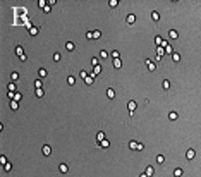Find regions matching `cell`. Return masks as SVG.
I'll return each mask as SVG.
<instances>
[{
	"label": "cell",
	"instance_id": "6da1fadb",
	"mask_svg": "<svg viewBox=\"0 0 201 177\" xmlns=\"http://www.w3.org/2000/svg\"><path fill=\"white\" fill-rule=\"evenodd\" d=\"M9 98H10V101H17V103H19L21 98H22V95H21L19 91H16V93H9Z\"/></svg>",
	"mask_w": 201,
	"mask_h": 177
},
{
	"label": "cell",
	"instance_id": "7a4b0ae2",
	"mask_svg": "<svg viewBox=\"0 0 201 177\" xmlns=\"http://www.w3.org/2000/svg\"><path fill=\"white\" fill-rule=\"evenodd\" d=\"M155 43H156L158 47H162V48H165V47L169 45V43H167V41H165L162 36H155Z\"/></svg>",
	"mask_w": 201,
	"mask_h": 177
},
{
	"label": "cell",
	"instance_id": "3957f363",
	"mask_svg": "<svg viewBox=\"0 0 201 177\" xmlns=\"http://www.w3.org/2000/svg\"><path fill=\"white\" fill-rule=\"evenodd\" d=\"M125 22H127L129 26H132L134 22H136V16H134V14H129V16L125 17Z\"/></svg>",
	"mask_w": 201,
	"mask_h": 177
},
{
	"label": "cell",
	"instance_id": "277c9868",
	"mask_svg": "<svg viewBox=\"0 0 201 177\" xmlns=\"http://www.w3.org/2000/svg\"><path fill=\"white\" fill-rule=\"evenodd\" d=\"M58 172H60V174H67V172H69V165H67V163H60V165H58Z\"/></svg>",
	"mask_w": 201,
	"mask_h": 177
},
{
	"label": "cell",
	"instance_id": "5b68a950",
	"mask_svg": "<svg viewBox=\"0 0 201 177\" xmlns=\"http://www.w3.org/2000/svg\"><path fill=\"white\" fill-rule=\"evenodd\" d=\"M127 108H129V112H131V114H132L134 110H136V108H138V103H136V101H134V100H131V101H129V103H127Z\"/></svg>",
	"mask_w": 201,
	"mask_h": 177
},
{
	"label": "cell",
	"instance_id": "8992f818",
	"mask_svg": "<svg viewBox=\"0 0 201 177\" xmlns=\"http://www.w3.org/2000/svg\"><path fill=\"white\" fill-rule=\"evenodd\" d=\"M105 138H107V136H105V132H103V131L96 132V145H98V143H102V141H103Z\"/></svg>",
	"mask_w": 201,
	"mask_h": 177
},
{
	"label": "cell",
	"instance_id": "52a82bcc",
	"mask_svg": "<svg viewBox=\"0 0 201 177\" xmlns=\"http://www.w3.org/2000/svg\"><path fill=\"white\" fill-rule=\"evenodd\" d=\"M169 38H170V40H177V38H179V31H177V29H170V31H169Z\"/></svg>",
	"mask_w": 201,
	"mask_h": 177
},
{
	"label": "cell",
	"instance_id": "ba28073f",
	"mask_svg": "<svg viewBox=\"0 0 201 177\" xmlns=\"http://www.w3.org/2000/svg\"><path fill=\"white\" fill-rule=\"evenodd\" d=\"M38 76H40V79H45L48 76V70L45 67H41V69H38Z\"/></svg>",
	"mask_w": 201,
	"mask_h": 177
},
{
	"label": "cell",
	"instance_id": "9c48e42d",
	"mask_svg": "<svg viewBox=\"0 0 201 177\" xmlns=\"http://www.w3.org/2000/svg\"><path fill=\"white\" fill-rule=\"evenodd\" d=\"M41 151H43V155H45V157H50V155H52V148L48 146V145H45V146L41 148Z\"/></svg>",
	"mask_w": 201,
	"mask_h": 177
},
{
	"label": "cell",
	"instance_id": "30bf717a",
	"mask_svg": "<svg viewBox=\"0 0 201 177\" xmlns=\"http://www.w3.org/2000/svg\"><path fill=\"white\" fill-rule=\"evenodd\" d=\"M196 157V151H194V150H187V151H186V158H187V160H192V158Z\"/></svg>",
	"mask_w": 201,
	"mask_h": 177
},
{
	"label": "cell",
	"instance_id": "8fae6325",
	"mask_svg": "<svg viewBox=\"0 0 201 177\" xmlns=\"http://www.w3.org/2000/svg\"><path fill=\"white\" fill-rule=\"evenodd\" d=\"M100 72H102V67H100V65H95V67H93V70H91V76H93V78H96Z\"/></svg>",
	"mask_w": 201,
	"mask_h": 177
},
{
	"label": "cell",
	"instance_id": "7c38bea8",
	"mask_svg": "<svg viewBox=\"0 0 201 177\" xmlns=\"http://www.w3.org/2000/svg\"><path fill=\"white\" fill-rule=\"evenodd\" d=\"M177 119H179V114H177V112H174V110H172V112H169V120H172V122H174V120H177Z\"/></svg>",
	"mask_w": 201,
	"mask_h": 177
},
{
	"label": "cell",
	"instance_id": "4fadbf2b",
	"mask_svg": "<svg viewBox=\"0 0 201 177\" xmlns=\"http://www.w3.org/2000/svg\"><path fill=\"white\" fill-rule=\"evenodd\" d=\"M107 98H108V100H114V98H115V91H114L112 88L107 89Z\"/></svg>",
	"mask_w": 201,
	"mask_h": 177
},
{
	"label": "cell",
	"instance_id": "5bb4252c",
	"mask_svg": "<svg viewBox=\"0 0 201 177\" xmlns=\"http://www.w3.org/2000/svg\"><path fill=\"white\" fill-rule=\"evenodd\" d=\"M96 146H100V148H108V146H110V141H108V139L105 138L103 141H102V143H98Z\"/></svg>",
	"mask_w": 201,
	"mask_h": 177
},
{
	"label": "cell",
	"instance_id": "9a60e30c",
	"mask_svg": "<svg viewBox=\"0 0 201 177\" xmlns=\"http://www.w3.org/2000/svg\"><path fill=\"white\" fill-rule=\"evenodd\" d=\"M146 65H148V69L151 70V72H153V70L156 69V65H155V62H151V60H150V59L146 60Z\"/></svg>",
	"mask_w": 201,
	"mask_h": 177
},
{
	"label": "cell",
	"instance_id": "2e32d148",
	"mask_svg": "<svg viewBox=\"0 0 201 177\" xmlns=\"http://www.w3.org/2000/svg\"><path fill=\"white\" fill-rule=\"evenodd\" d=\"M144 174H146L148 177H151V175L155 174V168L151 167V165H150V167H146V170H144Z\"/></svg>",
	"mask_w": 201,
	"mask_h": 177
},
{
	"label": "cell",
	"instance_id": "e0dca14e",
	"mask_svg": "<svg viewBox=\"0 0 201 177\" xmlns=\"http://www.w3.org/2000/svg\"><path fill=\"white\" fill-rule=\"evenodd\" d=\"M182 174H184V170H182L181 167H177L174 170V177H182Z\"/></svg>",
	"mask_w": 201,
	"mask_h": 177
},
{
	"label": "cell",
	"instance_id": "ac0fdd59",
	"mask_svg": "<svg viewBox=\"0 0 201 177\" xmlns=\"http://www.w3.org/2000/svg\"><path fill=\"white\" fill-rule=\"evenodd\" d=\"M114 67L115 69H120V67H122V60L120 59H114Z\"/></svg>",
	"mask_w": 201,
	"mask_h": 177
},
{
	"label": "cell",
	"instance_id": "d6986e66",
	"mask_svg": "<svg viewBox=\"0 0 201 177\" xmlns=\"http://www.w3.org/2000/svg\"><path fill=\"white\" fill-rule=\"evenodd\" d=\"M84 83H86L88 86H91V84H93V83H95V78H93V76H91V74H89V76H88V78L84 79Z\"/></svg>",
	"mask_w": 201,
	"mask_h": 177
},
{
	"label": "cell",
	"instance_id": "ffe728a7",
	"mask_svg": "<svg viewBox=\"0 0 201 177\" xmlns=\"http://www.w3.org/2000/svg\"><path fill=\"white\" fill-rule=\"evenodd\" d=\"M151 19H153L155 22H158V21H160V14H158L156 10H153V12H151Z\"/></svg>",
	"mask_w": 201,
	"mask_h": 177
},
{
	"label": "cell",
	"instance_id": "44dd1931",
	"mask_svg": "<svg viewBox=\"0 0 201 177\" xmlns=\"http://www.w3.org/2000/svg\"><path fill=\"white\" fill-rule=\"evenodd\" d=\"M65 48L69 50V52H72V50L76 48V45H74V43H72V41H67V43H65Z\"/></svg>",
	"mask_w": 201,
	"mask_h": 177
},
{
	"label": "cell",
	"instance_id": "7402d4cb",
	"mask_svg": "<svg viewBox=\"0 0 201 177\" xmlns=\"http://www.w3.org/2000/svg\"><path fill=\"white\" fill-rule=\"evenodd\" d=\"M162 88L163 89H169V88H170V81H169V79H163V81H162Z\"/></svg>",
	"mask_w": 201,
	"mask_h": 177
},
{
	"label": "cell",
	"instance_id": "603a6c76",
	"mask_svg": "<svg viewBox=\"0 0 201 177\" xmlns=\"http://www.w3.org/2000/svg\"><path fill=\"white\" fill-rule=\"evenodd\" d=\"M156 163L163 165V163H165V157H163V155H156Z\"/></svg>",
	"mask_w": 201,
	"mask_h": 177
},
{
	"label": "cell",
	"instance_id": "cb8c5ba5",
	"mask_svg": "<svg viewBox=\"0 0 201 177\" xmlns=\"http://www.w3.org/2000/svg\"><path fill=\"white\" fill-rule=\"evenodd\" d=\"M35 93H36V96H38V98H43V96H45V91H43V88L36 89V91H35Z\"/></svg>",
	"mask_w": 201,
	"mask_h": 177
},
{
	"label": "cell",
	"instance_id": "d4e9b609",
	"mask_svg": "<svg viewBox=\"0 0 201 177\" xmlns=\"http://www.w3.org/2000/svg\"><path fill=\"white\" fill-rule=\"evenodd\" d=\"M35 88H36V89L43 88V81H41V79H36V81H35Z\"/></svg>",
	"mask_w": 201,
	"mask_h": 177
},
{
	"label": "cell",
	"instance_id": "484cf974",
	"mask_svg": "<svg viewBox=\"0 0 201 177\" xmlns=\"http://www.w3.org/2000/svg\"><path fill=\"white\" fill-rule=\"evenodd\" d=\"M172 60L174 62H181V53H175V52H174L172 53Z\"/></svg>",
	"mask_w": 201,
	"mask_h": 177
},
{
	"label": "cell",
	"instance_id": "4316f807",
	"mask_svg": "<svg viewBox=\"0 0 201 177\" xmlns=\"http://www.w3.org/2000/svg\"><path fill=\"white\" fill-rule=\"evenodd\" d=\"M9 93H16V83H9Z\"/></svg>",
	"mask_w": 201,
	"mask_h": 177
},
{
	"label": "cell",
	"instance_id": "83f0119b",
	"mask_svg": "<svg viewBox=\"0 0 201 177\" xmlns=\"http://www.w3.org/2000/svg\"><path fill=\"white\" fill-rule=\"evenodd\" d=\"M14 12H16L17 16H21V17H24V12H26V9H14Z\"/></svg>",
	"mask_w": 201,
	"mask_h": 177
},
{
	"label": "cell",
	"instance_id": "f1b7e54d",
	"mask_svg": "<svg viewBox=\"0 0 201 177\" xmlns=\"http://www.w3.org/2000/svg\"><path fill=\"white\" fill-rule=\"evenodd\" d=\"M117 5H119V0H110L108 2V7H112V9H115Z\"/></svg>",
	"mask_w": 201,
	"mask_h": 177
},
{
	"label": "cell",
	"instance_id": "f546056e",
	"mask_svg": "<svg viewBox=\"0 0 201 177\" xmlns=\"http://www.w3.org/2000/svg\"><path fill=\"white\" fill-rule=\"evenodd\" d=\"M29 34H31V36H36V34H38V28H36V26H33V28L29 29Z\"/></svg>",
	"mask_w": 201,
	"mask_h": 177
},
{
	"label": "cell",
	"instance_id": "4dcf8cb0",
	"mask_svg": "<svg viewBox=\"0 0 201 177\" xmlns=\"http://www.w3.org/2000/svg\"><path fill=\"white\" fill-rule=\"evenodd\" d=\"M10 79H12V81H14V83H16V81H17V79H19V72H16V70H14V72H12V74H10Z\"/></svg>",
	"mask_w": 201,
	"mask_h": 177
},
{
	"label": "cell",
	"instance_id": "1f68e13d",
	"mask_svg": "<svg viewBox=\"0 0 201 177\" xmlns=\"http://www.w3.org/2000/svg\"><path fill=\"white\" fill-rule=\"evenodd\" d=\"M100 59H108V52H107V50H102V52H100Z\"/></svg>",
	"mask_w": 201,
	"mask_h": 177
},
{
	"label": "cell",
	"instance_id": "d6a6232c",
	"mask_svg": "<svg viewBox=\"0 0 201 177\" xmlns=\"http://www.w3.org/2000/svg\"><path fill=\"white\" fill-rule=\"evenodd\" d=\"M16 53H17V55H24V48H22V47H16Z\"/></svg>",
	"mask_w": 201,
	"mask_h": 177
},
{
	"label": "cell",
	"instance_id": "836d02e7",
	"mask_svg": "<svg viewBox=\"0 0 201 177\" xmlns=\"http://www.w3.org/2000/svg\"><path fill=\"white\" fill-rule=\"evenodd\" d=\"M129 148H131L132 151H136V148H138V141H131V143H129Z\"/></svg>",
	"mask_w": 201,
	"mask_h": 177
},
{
	"label": "cell",
	"instance_id": "e575fe53",
	"mask_svg": "<svg viewBox=\"0 0 201 177\" xmlns=\"http://www.w3.org/2000/svg\"><path fill=\"white\" fill-rule=\"evenodd\" d=\"M38 7L40 9H45L47 7V0H38Z\"/></svg>",
	"mask_w": 201,
	"mask_h": 177
},
{
	"label": "cell",
	"instance_id": "d590c367",
	"mask_svg": "<svg viewBox=\"0 0 201 177\" xmlns=\"http://www.w3.org/2000/svg\"><path fill=\"white\" fill-rule=\"evenodd\" d=\"M88 76H89V74H88V72H86V70H84V69H83V70H81V72H79V78H81V79H86Z\"/></svg>",
	"mask_w": 201,
	"mask_h": 177
},
{
	"label": "cell",
	"instance_id": "8d00e7d4",
	"mask_svg": "<svg viewBox=\"0 0 201 177\" xmlns=\"http://www.w3.org/2000/svg\"><path fill=\"white\" fill-rule=\"evenodd\" d=\"M100 36H102V31H98V29L93 31V40H98Z\"/></svg>",
	"mask_w": 201,
	"mask_h": 177
},
{
	"label": "cell",
	"instance_id": "74e56055",
	"mask_svg": "<svg viewBox=\"0 0 201 177\" xmlns=\"http://www.w3.org/2000/svg\"><path fill=\"white\" fill-rule=\"evenodd\" d=\"M163 50H165V53H170V55H172V53H174V48H172V47H170V45H167V47H165V48H163Z\"/></svg>",
	"mask_w": 201,
	"mask_h": 177
},
{
	"label": "cell",
	"instance_id": "f35d334b",
	"mask_svg": "<svg viewBox=\"0 0 201 177\" xmlns=\"http://www.w3.org/2000/svg\"><path fill=\"white\" fill-rule=\"evenodd\" d=\"M60 59H62V55H60L58 52H55V53H53V60H55V62H60Z\"/></svg>",
	"mask_w": 201,
	"mask_h": 177
},
{
	"label": "cell",
	"instance_id": "ab89813d",
	"mask_svg": "<svg viewBox=\"0 0 201 177\" xmlns=\"http://www.w3.org/2000/svg\"><path fill=\"white\" fill-rule=\"evenodd\" d=\"M110 55H112V59H120V53H119L117 50H114V52H112Z\"/></svg>",
	"mask_w": 201,
	"mask_h": 177
},
{
	"label": "cell",
	"instance_id": "60d3db41",
	"mask_svg": "<svg viewBox=\"0 0 201 177\" xmlns=\"http://www.w3.org/2000/svg\"><path fill=\"white\" fill-rule=\"evenodd\" d=\"M67 83H69V84L72 86V84L76 83V78H74V76H69V78H67Z\"/></svg>",
	"mask_w": 201,
	"mask_h": 177
},
{
	"label": "cell",
	"instance_id": "b9f144b4",
	"mask_svg": "<svg viewBox=\"0 0 201 177\" xmlns=\"http://www.w3.org/2000/svg\"><path fill=\"white\" fill-rule=\"evenodd\" d=\"M10 108H12V110H17V108H19V103H17V101H10Z\"/></svg>",
	"mask_w": 201,
	"mask_h": 177
},
{
	"label": "cell",
	"instance_id": "7bdbcfd3",
	"mask_svg": "<svg viewBox=\"0 0 201 177\" xmlns=\"http://www.w3.org/2000/svg\"><path fill=\"white\" fill-rule=\"evenodd\" d=\"M4 170H5V172H10V170H12V165H10V163H5V165H4Z\"/></svg>",
	"mask_w": 201,
	"mask_h": 177
},
{
	"label": "cell",
	"instance_id": "ee69618b",
	"mask_svg": "<svg viewBox=\"0 0 201 177\" xmlns=\"http://www.w3.org/2000/svg\"><path fill=\"white\" fill-rule=\"evenodd\" d=\"M144 150V145L143 143H138V148H136V151H143Z\"/></svg>",
	"mask_w": 201,
	"mask_h": 177
},
{
	"label": "cell",
	"instance_id": "f6af8a7d",
	"mask_svg": "<svg viewBox=\"0 0 201 177\" xmlns=\"http://www.w3.org/2000/svg\"><path fill=\"white\" fill-rule=\"evenodd\" d=\"M24 26H26V28H28V31L31 29V28H33V24H31V21H29V19L26 21V22H24Z\"/></svg>",
	"mask_w": 201,
	"mask_h": 177
},
{
	"label": "cell",
	"instance_id": "bcb514c9",
	"mask_svg": "<svg viewBox=\"0 0 201 177\" xmlns=\"http://www.w3.org/2000/svg\"><path fill=\"white\" fill-rule=\"evenodd\" d=\"M47 5H50V7H53V5H57V0H48Z\"/></svg>",
	"mask_w": 201,
	"mask_h": 177
},
{
	"label": "cell",
	"instance_id": "7dc6e473",
	"mask_svg": "<svg viewBox=\"0 0 201 177\" xmlns=\"http://www.w3.org/2000/svg\"><path fill=\"white\" fill-rule=\"evenodd\" d=\"M91 64H93V67H95V65H100V64H98V59H96V57H93V59H91Z\"/></svg>",
	"mask_w": 201,
	"mask_h": 177
},
{
	"label": "cell",
	"instance_id": "c3c4849f",
	"mask_svg": "<svg viewBox=\"0 0 201 177\" xmlns=\"http://www.w3.org/2000/svg\"><path fill=\"white\" fill-rule=\"evenodd\" d=\"M0 163H4V165L7 163V158H5V155H2V157H0Z\"/></svg>",
	"mask_w": 201,
	"mask_h": 177
},
{
	"label": "cell",
	"instance_id": "681fc988",
	"mask_svg": "<svg viewBox=\"0 0 201 177\" xmlns=\"http://www.w3.org/2000/svg\"><path fill=\"white\" fill-rule=\"evenodd\" d=\"M86 38L88 40H93V33H91V31H88V33H86Z\"/></svg>",
	"mask_w": 201,
	"mask_h": 177
},
{
	"label": "cell",
	"instance_id": "f907efd6",
	"mask_svg": "<svg viewBox=\"0 0 201 177\" xmlns=\"http://www.w3.org/2000/svg\"><path fill=\"white\" fill-rule=\"evenodd\" d=\"M50 10H52V7H50V5H47V7H45V9H43V12H45V14H48V12H50Z\"/></svg>",
	"mask_w": 201,
	"mask_h": 177
},
{
	"label": "cell",
	"instance_id": "816d5d0a",
	"mask_svg": "<svg viewBox=\"0 0 201 177\" xmlns=\"http://www.w3.org/2000/svg\"><path fill=\"white\" fill-rule=\"evenodd\" d=\"M139 177H148V175H146V174H139Z\"/></svg>",
	"mask_w": 201,
	"mask_h": 177
}]
</instances>
